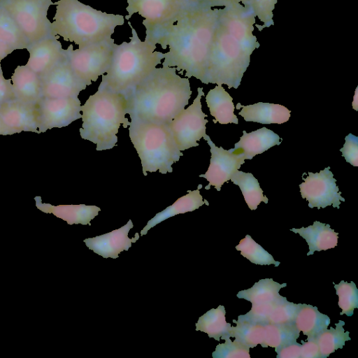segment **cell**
Here are the masks:
<instances>
[{
    "label": "cell",
    "instance_id": "7a4b0ae2",
    "mask_svg": "<svg viewBox=\"0 0 358 358\" xmlns=\"http://www.w3.org/2000/svg\"><path fill=\"white\" fill-rule=\"evenodd\" d=\"M218 9L204 6L186 8L169 28L159 43L164 53L162 66L175 67L180 73L185 71L188 78L202 81L206 72Z\"/></svg>",
    "mask_w": 358,
    "mask_h": 358
},
{
    "label": "cell",
    "instance_id": "484cf974",
    "mask_svg": "<svg viewBox=\"0 0 358 358\" xmlns=\"http://www.w3.org/2000/svg\"><path fill=\"white\" fill-rule=\"evenodd\" d=\"M330 323L328 315L321 313L316 306L306 303H301L294 321L296 329L307 336V340L315 338Z\"/></svg>",
    "mask_w": 358,
    "mask_h": 358
},
{
    "label": "cell",
    "instance_id": "8992f818",
    "mask_svg": "<svg viewBox=\"0 0 358 358\" xmlns=\"http://www.w3.org/2000/svg\"><path fill=\"white\" fill-rule=\"evenodd\" d=\"M128 24L131 29V40L115 44L110 66L101 76L99 85L124 94L148 76L164 58V53L155 51L156 45L141 41L131 22Z\"/></svg>",
    "mask_w": 358,
    "mask_h": 358
},
{
    "label": "cell",
    "instance_id": "d6986e66",
    "mask_svg": "<svg viewBox=\"0 0 358 358\" xmlns=\"http://www.w3.org/2000/svg\"><path fill=\"white\" fill-rule=\"evenodd\" d=\"M11 80L17 100L36 106L43 98L39 76L26 65L17 66Z\"/></svg>",
    "mask_w": 358,
    "mask_h": 358
},
{
    "label": "cell",
    "instance_id": "3957f363",
    "mask_svg": "<svg viewBox=\"0 0 358 358\" xmlns=\"http://www.w3.org/2000/svg\"><path fill=\"white\" fill-rule=\"evenodd\" d=\"M191 94L188 78L178 76L175 67L155 68L124 94L127 114L130 118L168 124L185 109Z\"/></svg>",
    "mask_w": 358,
    "mask_h": 358
},
{
    "label": "cell",
    "instance_id": "7bdbcfd3",
    "mask_svg": "<svg viewBox=\"0 0 358 358\" xmlns=\"http://www.w3.org/2000/svg\"><path fill=\"white\" fill-rule=\"evenodd\" d=\"M250 0H201L199 6L208 8L231 6L237 4L249 5Z\"/></svg>",
    "mask_w": 358,
    "mask_h": 358
},
{
    "label": "cell",
    "instance_id": "e0dca14e",
    "mask_svg": "<svg viewBox=\"0 0 358 358\" xmlns=\"http://www.w3.org/2000/svg\"><path fill=\"white\" fill-rule=\"evenodd\" d=\"M59 38V36H55L42 39L31 44L27 49L29 52V58L26 66L39 77L47 73L66 58Z\"/></svg>",
    "mask_w": 358,
    "mask_h": 358
},
{
    "label": "cell",
    "instance_id": "9a60e30c",
    "mask_svg": "<svg viewBox=\"0 0 358 358\" xmlns=\"http://www.w3.org/2000/svg\"><path fill=\"white\" fill-rule=\"evenodd\" d=\"M40 78L43 97L46 98L78 97L87 86L73 73L66 56Z\"/></svg>",
    "mask_w": 358,
    "mask_h": 358
},
{
    "label": "cell",
    "instance_id": "4dcf8cb0",
    "mask_svg": "<svg viewBox=\"0 0 358 358\" xmlns=\"http://www.w3.org/2000/svg\"><path fill=\"white\" fill-rule=\"evenodd\" d=\"M344 321L339 320L336 324L335 329L333 327H330L329 329H327L321 331L313 338L319 347L320 358L327 357L336 350L342 349L345 345V341H350L349 331L345 332L344 331Z\"/></svg>",
    "mask_w": 358,
    "mask_h": 358
},
{
    "label": "cell",
    "instance_id": "9c48e42d",
    "mask_svg": "<svg viewBox=\"0 0 358 358\" xmlns=\"http://www.w3.org/2000/svg\"><path fill=\"white\" fill-rule=\"evenodd\" d=\"M115 44L110 38L76 50L70 45L64 52L73 73L88 86L108 71Z\"/></svg>",
    "mask_w": 358,
    "mask_h": 358
},
{
    "label": "cell",
    "instance_id": "4fadbf2b",
    "mask_svg": "<svg viewBox=\"0 0 358 358\" xmlns=\"http://www.w3.org/2000/svg\"><path fill=\"white\" fill-rule=\"evenodd\" d=\"M80 103L78 97H43L36 105L38 112V134L54 127H66L81 118Z\"/></svg>",
    "mask_w": 358,
    "mask_h": 358
},
{
    "label": "cell",
    "instance_id": "836d02e7",
    "mask_svg": "<svg viewBox=\"0 0 358 358\" xmlns=\"http://www.w3.org/2000/svg\"><path fill=\"white\" fill-rule=\"evenodd\" d=\"M236 249L241 252L242 256L252 263L259 265L274 264L280 265V262L274 260L273 256L257 243L250 235H246L236 246Z\"/></svg>",
    "mask_w": 358,
    "mask_h": 358
},
{
    "label": "cell",
    "instance_id": "7402d4cb",
    "mask_svg": "<svg viewBox=\"0 0 358 358\" xmlns=\"http://www.w3.org/2000/svg\"><path fill=\"white\" fill-rule=\"evenodd\" d=\"M280 144V136L277 134L262 127L250 133L243 131V136L234 145V149L241 152L245 159H252L256 155Z\"/></svg>",
    "mask_w": 358,
    "mask_h": 358
},
{
    "label": "cell",
    "instance_id": "ba28073f",
    "mask_svg": "<svg viewBox=\"0 0 358 358\" xmlns=\"http://www.w3.org/2000/svg\"><path fill=\"white\" fill-rule=\"evenodd\" d=\"M129 20L136 13L141 15L145 27V41L157 45L186 8L185 0H127Z\"/></svg>",
    "mask_w": 358,
    "mask_h": 358
},
{
    "label": "cell",
    "instance_id": "ffe728a7",
    "mask_svg": "<svg viewBox=\"0 0 358 358\" xmlns=\"http://www.w3.org/2000/svg\"><path fill=\"white\" fill-rule=\"evenodd\" d=\"M242 107L239 115L246 122L261 124H282L290 117L291 111L285 106L276 104L258 102L252 105L241 106L237 103L236 108Z\"/></svg>",
    "mask_w": 358,
    "mask_h": 358
},
{
    "label": "cell",
    "instance_id": "277c9868",
    "mask_svg": "<svg viewBox=\"0 0 358 358\" xmlns=\"http://www.w3.org/2000/svg\"><path fill=\"white\" fill-rule=\"evenodd\" d=\"M54 5L52 35L74 42L78 48L111 38L115 27L124 23L122 15L108 14L78 0H58Z\"/></svg>",
    "mask_w": 358,
    "mask_h": 358
},
{
    "label": "cell",
    "instance_id": "83f0119b",
    "mask_svg": "<svg viewBox=\"0 0 358 358\" xmlns=\"http://www.w3.org/2000/svg\"><path fill=\"white\" fill-rule=\"evenodd\" d=\"M225 308L220 305L212 308L199 317L196 323V331H201L219 341L220 338L224 340L231 337V324L226 322Z\"/></svg>",
    "mask_w": 358,
    "mask_h": 358
},
{
    "label": "cell",
    "instance_id": "f1b7e54d",
    "mask_svg": "<svg viewBox=\"0 0 358 358\" xmlns=\"http://www.w3.org/2000/svg\"><path fill=\"white\" fill-rule=\"evenodd\" d=\"M0 41L13 50L27 49L31 45L10 13L1 5Z\"/></svg>",
    "mask_w": 358,
    "mask_h": 358
},
{
    "label": "cell",
    "instance_id": "f6af8a7d",
    "mask_svg": "<svg viewBox=\"0 0 358 358\" xmlns=\"http://www.w3.org/2000/svg\"><path fill=\"white\" fill-rule=\"evenodd\" d=\"M188 7L199 6L201 0H185Z\"/></svg>",
    "mask_w": 358,
    "mask_h": 358
},
{
    "label": "cell",
    "instance_id": "e575fe53",
    "mask_svg": "<svg viewBox=\"0 0 358 358\" xmlns=\"http://www.w3.org/2000/svg\"><path fill=\"white\" fill-rule=\"evenodd\" d=\"M334 288L338 296V306L342 309L340 315L345 314L352 316L354 309L358 308V289L354 282L341 280L339 284H335Z\"/></svg>",
    "mask_w": 358,
    "mask_h": 358
},
{
    "label": "cell",
    "instance_id": "d590c367",
    "mask_svg": "<svg viewBox=\"0 0 358 358\" xmlns=\"http://www.w3.org/2000/svg\"><path fill=\"white\" fill-rule=\"evenodd\" d=\"M301 303H294L284 299L275 303L269 310L263 324H287L294 323Z\"/></svg>",
    "mask_w": 358,
    "mask_h": 358
},
{
    "label": "cell",
    "instance_id": "8d00e7d4",
    "mask_svg": "<svg viewBox=\"0 0 358 358\" xmlns=\"http://www.w3.org/2000/svg\"><path fill=\"white\" fill-rule=\"evenodd\" d=\"M224 343L218 344L212 353L213 358H250V348L229 338Z\"/></svg>",
    "mask_w": 358,
    "mask_h": 358
},
{
    "label": "cell",
    "instance_id": "7c38bea8",
    "mask_svg": "<svg viewBox=\"0 0 358 358\" xmlns=\"http://www.w3.org/2000/svg\"><path fill=\"white\" fill-rule=\"evenodd\" d=\"M302 178L304 182L299 185L301 195L308 201L310 208H324L331 205L339 208L341 201H345L329 166L319 173L308 172V176Z\"/></svg>",
    "mask_w": 358,
    "mask_h": 358
},
{
    "label": "cell",
    "instance_id": "60d3db41",
    "mask_svg": "<svg viewBox=\"0 0 358 358\" xmlns=\"http://www.w3.org/2000/svg\"><path fill=\"white\" fill-rule=\"evenodd\" d=\"M301 344L296 342L275 349L277 358H300Z\"/></svg>",
    "mask_w": 358,
    "mask_h": 358
},
{
    "label": "cell",
    "instance_id": "ee69618b",
    "mask_svg": "<svg viewBox=\"0 0 358 358\" xmlns=\"http://www.w3.org/2000/svg\"><path fill=\"white\" fill-rule=\"evenodd\" d=\"M14 50L0 41V69L1 62Z\"/></svg>",
    "mask_w": 358,
    "mask_h": 358
},
{
    "label": "cell",
    "instance_id": "f35d334b",
    "mask_svg": "<svg viewBox=\"0 0 358 358\" xmlns=\"http://www.w3.org/2000/svg\"><path fill=\"white\" fill-rule=\"evenodd\" d=\"M345 143L340 150L347 162L354 166H358V138L349 134L345 138Z\"/></svg>",
    "mask_w": 358,
    "mask_h": 358
},
{
    "label": "cell",
    "instance_id": "1f68e13d",
    "mask_svg": "<svg viewBox=\"0 0 358 358\" xmlns=\"http://www.w3.org/2000/svg\"><path fill=\"white\" fill-rule=\"evenodd\" d=\"M264 327V336L262 344L263 348L271 347L278 349L285 345L296 341L299 337L300 331L294 324H263Z\"/></svg>",
    "mask_w": 358,
    "mask_h": 358
},
{
    "label": "cell",
    "instance_id": "bcb514c9",
    "mask_svg": "<svg viewBox=\"0 0 358 358\" xmlns=\"http://www.w3.org/2000/svg\"><path fill=\"white\" fill-rule=\"evenodd\" d=\"M0 135H10L9 131L4 126L3 123L2 122L1 118H0Z\"/></svg>",
    "mask_w": 358,
    "mask_h": 358
},
{
    "label": "cell",
    "instance_id": "ac0fdd59",
    "mask_svg": "<svg viewBox=\"0 0 358 358\" xmlns=\"http://www.w3.org/2000/svg\"><path fill=\"white\" fill-rule=\"evenodd\" d=\"M133 227V222L129 220L125 225L117 229L86 238L84 242L89 249L102 257L116 259L121 252L127 251L131 246V243H135L139 238L138 233L132 238L128 237V233Z\"/></svg>",
    "mask_w": 358,
    "mask_h": 358
},
{
    "label": "cell",
    "instance_id": "cb8c5ba5",
    "mask_svg": "<svg viewBox=\"0 0 358 358\" xmlns=\"http://www.w3.org/2000/svg\"><path fill=\"white\" fill-rule=\"evenodd\" d=\"M201 187L202 185L200 184L196 189L188 190L187 194L178 199L172 205L168 206L164 210L157 213L141 230V235H145L152 227L171 217L180 213L194 211L203 204L208 206L209 203L207 200L203 201L200 194L199 189Z\"/></svg>",
    "mask_w": 358,
    "mask_h": 358
},
{
    "label": "cell",
    "instance_id": "52a82bcc",
    "mask_svg": "<svg viewBox=\"0 0 358 358\" xmlns=\"http://www.w3.org/2000/svg\"><path fill=\"white\" fill-rule=\"evenodd\" d=\"M129 131L131 143L141 162L143 175L159 171L172 173V165L183 155L166 124L131 117Z\"/></svg>",
    "mask_w": 358,
    "mask_h": 358
},
{
    "label": "cell",
    "instance_id": "2e32d148",
    "mask_svg": "<svg viewBox=\"0 0 358 358\" xmlns=\"http://www.w3.org/2000/svg\"><path fill=\"white\" fill-rule=\"evenodd\" d=\"M0 118L10 135L22 131L38 134L37 106L13 99L0 104Z\"/></svg>",
    "mask_w": 358,
    "mask_h": 358
},
{
    "label": "cell",
    "instance_id": "5bb4252c",
    "mask_svg": "<svg viewBox=\"0 0 358 358\" xmlns=\"http://www.w3.org/2000/svg\"><path fill=\"white\" fill-rule=\"evenodd\" d=\"M203 138L210 148L211 157L207 171L199 175V177L208 181L206 189L214 186L217 191H220L222 185L231 179L232 175L245 163V159L238 150H224L222 147H217L207 134Z\"/></svg>",
    "mask_w": 358,
    "mask_h": 358
},
{
    "label": "cell",
    "instance_id": "30bf717a",
    "mask_svg": "<svg viewBox=\"0 0 358 358\" xmlns=\"http://www.w3.org/2000/svg\"><path fill=\"white\" fill-rule=\"evenodd\" d=\"M15 21L31 44L55 36L52 34L48 10L51 0H3L0 3Z\"/></svg>",
    "mask_w": 358,
    "mask_h": 358
},
{
    "label": "cell",
    "instance_id": "44dd1931",
    "mask_svg": "<svg viewBox=\"0 0 358 358\" xmlns=\"http://www.w3.org/2000/svg\"><path fill=\"white\" fill-rule=\"evenodd\" d=\"M35 200L38 209L45 213H53L57 217L66 221L69 224L90 225V221L98 215L101 210L98 206L85 204L54 206L48 203H43L40 196H36Z\"/></svg>",
    "mask_w": 358,
    "mask_h": 358
},
{
    "label": "cell",
    "instance_id": "7dc6e473",
    "mask_svg": "<svg viewBox=\"0 0 358 358\" xmlns=\"http://www.w3.org/2000/svg\"><path fill=\"white\" fill-rule=\"evenodd\" d=\"M3 1V0H0V3H1V1Z\"/></svg>",
    "mask_w": 358,
    "mask_h": 358
},
{
    "label": "cell",
    "instance_id": "f546056e",
    "mask_svg": "<svg viewBox=\"0 0 358 358\" xmlns=\"http://www.w3.org/2000/svg\"><path fill=\"white\" fill-rule=\"evenodd\" d=\"M230 180L240 187L250 210H256L262 201L268 203V199L264 195L257 179L251 173L238 170L232 175Z\"/></svg>",
    "mask_w": 358,
    "mask_h": 358
},
{
    "label": "cell",
    "instance_id": "8fae6325",
    "mask_svg": "<svg viewBox=\"0 0 358 358\" xmlns=\"http://www.w3.org/2000/svg\"><path fill=\"white\" fill-rule=\"evenodd\" d=\"M197 92L193 103L166 124L180 151L198 146L197 141L206 134V124L208 120L205 119L207 115L202 111L201 103L204 92L202 87H198Z\"/></svg>",
    "mask_w": 358,
    "mask_h": 358
},
{
    "label": "cell",
    "instance_id": "5b68a950",
    "mask_svg": "<svg viewBox=\"0 0 358 358\" xmlns=\"http://www.w3.org/2000/svg\"><path fill=\"white\" fill-rule=\"evenodd\" d=\"M82 127L80 135L96 145V150L112 149L117 143V134L121 124L130 125L125 117L127 99L122 93L99 87L81 106Z\"/></svg>",
    "mask_w": 358,
    "mask_h": 358
},
{
    "label": "cell",
    "instance_id": "b9f144b4",
    "mask_svg": "<svg viewBox=\"0 0 358 358\" xmlns=\"http://www.w3.org/2000/svg\"><path fill=\"white\" fill-rule=\"evenodd\" d=\"M320 350L318 345L314 339L307 340L303 342L301 347V358H320Z\"/></svg>",
    "mask_w": 358,
    "mask_h": 358
},
{
    "label": "cell",
    "instance_id": "d6a6232c",
    "mask_svg": "<svg viewBox=\"0 0 358 358\" xmlns=\"http://www.w3.org/2000/svg\"><path fill=\"white\" fill-rule=\"evenodd\" d=\"M236 327H231V337L235 341L249 348H255L262 345L264 336L263 324L243 320H233Z\"/></svg>",
    "mask_w": 358,
    "mask_h": 358
},
{
    "label": "cell",
    "instance_id": "ab89813d",
    "mask_svg": "<svg viewBox=\"0 0 358 358\" xmlns=\"http://www.w3.org/2000/svg\"><path fill=\"white\" fill-rule=\"evenodd\" d=\"M10 80L3 77L2 69H0V104L16 99Z\"/></svg>",
    "mask_w": 358,
    "mask_h": 358
},
{
    "label": "cell",
    "instance_id": "74e56055",
    "mask_svg": "<svg viewBox=\"0 0 358 358\" xmlns=\"http://www.w3.org/2000/svg\"><path fill=\"white\" fill-rule=\"evenodd\" d=\"M278 0H250L249 5L255 17L269 27L273 24V10Z\"/></svg>",
    "mask_w": 358,
    "mask_h": 358
},
{
    "label": "cell",
    "instance_id": "603a6c76",
    "mask_svg": "<svg viewBox=\"0 0 358 358\" xmlns=\"http://www.w3.org/2000/svg\"><path fill=\"white\" fill-rule=\"evenodd\" d=\"M290 230L299 234L307 242L309 247L307 256L313 255L315 251L334 248L338 244V233L331 229L329 224L315 221L313 224L308 227L292 228Z\"/></svg>",
    "mask_w": 358,
    "mask_h": 358
},
{
    "label": "cell",
    "instance_id": "6da1fadb",
    "mask_svg": "<svg viewBox=\"0 0 358 358\" xmlns=\"http://www.w3.org/2000/svg\"><path fill=\"white\" fill-rule=\"evenodd\" d=\"M255 15L250 5L218 9L217 24L201 83L237 89L257 47L253 34Z\"/></svg>",
    "mask_w": 358,
    "mask_h": 358
},
{
    "label": "cell",
    "instance_id": "4316f807",
    "mask_svg": "<svg viewBox=\"0 0 358 358\" xmlns=\"http://www.w3.org/2000/svg\"><path fill=\"white\" fill-rule=\"evenodd\" d=\"M286 286V283L280 284L272 278L261 279L251 288L240 291L236 296L251 302L252 305L275 302L286 298L279 294L280 289Z\"/></svg>",
    "mask_w": 358,
    "mask_h": 358
},
{
    "label": "cell",
    "instance_id": "d4e9b609",
    "mask_svg": "<svg viewBox=\"0 0 358 358\" xmlns=\"http://www.w3.org/2000/svg\"><path fill=\"white\" fill-rule=\"evenodd\" d=\"M229 94L220 85L208 92L206 101L210 115L215 117L214 123L218 122L222 124H238V120L234 114L235 106Z\"/></svg>",
    "mask_w": 358,
    "mask_h": 358
}]
</instances>
